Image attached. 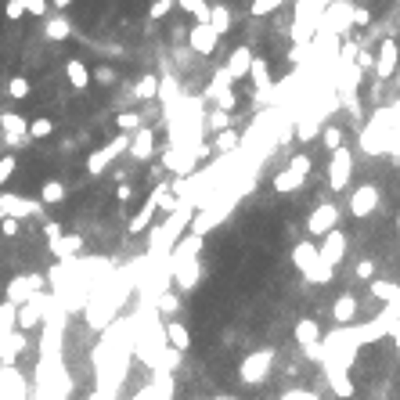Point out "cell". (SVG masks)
I'll use <instances>...</instances> for the list:
<instances>
[{
  "instance_id": "1",
  "label": "cell",
  "mask_w": 400,
  "mask_h": 400,
  "mask_svg": "<svg viewBox=\"0 0 400 400\" xmlns=\"http://www.w3.org/2000/svg\"><path fill=\"white\" fill-rule=\"evenodd\" d=\"M192 217H195V206L192 202H180L173 213H166V220L151 227V238H148V263H163L170 256V249L177 245V238L192 227Z\"/></svg>"
},
{
  "instance_id": "2",
  "label": "cell",
  "mask_w": 400,
  "mask_h": 400,
  "mask_svg": "<svg viewBox=\"0 0 400 400\" xmlns=\"http://www.w3.org/2000/svg\"><path fill=\"white\" fill-rule=\"evenodd\" d=\"M357 354H361V332H357V325H339L335 332H328L321 339V361H332V364L346 368V372L354 368Z\"/></svg>"
},
{
  "instance_id": "3",
  "label": "cell",
  "mask_w": 400,
  "mask_h": 400,
  "mask_svg": "<svg viewBox=\"0 0 400 400\" xmlns=\"http://www.w3.org/2000/svg\"><path fill=\"white\" fill-rule=\"evenodd\" d=\"M311 156L306 151H299V156H292L278 173H274V180H270V188L278 192V195H292V192H299L303 184H306V177H311Z\"/></svg>"
},
{
  "instance_id": "4",
  "label": "cell",
  "mask_w": 400,
  "mask_h": 400,
  "mask_svg": "<svg viewBox=\"0 0 400 400\" xmlns=\"http://www.w3.org/2000/svg\"><path fill=\"white\" fill-rule=\"evenodd\" d=\"M274 357H278V350H274V346L253 350L249 357L238 364V379H242L245 386H260V382H267L270 372H274Z\"/></svg>"
},
{
  "instance_id": "5",
  "label": "cell",
  "mask_w": 400,
  "mask_h": 400,
  "mask_svg": "<svg viewBox=\"0 0 400 400\" xmlns=\"http://www.w3.org/2000/svg\"><path fill=\"white\" fill-rule=\"evenodd\" d=\"M54 292H37L33 299H25L22 306H18V314H15V325H18V332H33V328H40L44 325V318L54 311Z\"/></svg>"
},
{
  "instance_id": "6",
  "label": "cell",
  "mask_w": 400,
  "mask_h": 400,
  "mask_svg": "<svg viewBox=\"0 0 400 400\" xmlns=\"http://www.w3.org/2000/svg\"><path fill=\"white\" fill-rule=\"evenodd\" d=\"M127 148H130V134H119V137L105 141L101 148H94V151L87 156V173H90V177H101L105 170H112V163H115L119 156H127Z\"/></svg>"
},
{
  "instance_id": "7",
  "label": "cell",
  "mask_w": 400,
  "mask_h": 400,
  "mask_svg": "<svg viewBox=\"0 0 400 400\" xmlns=\"http://www.w3.org/2000/svg\"><path fill=\"white\" fill-rule=\"evenodd\" d=\"M357 163H354V151L343 144V148H335L332 151V163H328V188L332 192H346L350 188V177L357 173L354 170Z\"/></svg>"
},
{
  "instance_id": "8",
  "label": "cell",
  "mask_w": 400,
  "mask_h": 400,
  "mask_svg": "<svg viewBox=\"0 0 400 400\" xmlns=\"http://www.w3.org/2000/svg\"><path fill=\"white\" fill-rule=\"evenodd\" d=\"M44 202L40 199H25L15 192H0V217H11V220H25V217H40Z\"/></svg>"
},
{
  "instance_id": "9",
  "label": "cell",
  "mask_w": 400,
  "mask_h": 400,
  "mask_svg": "<svg viewBox=\"0 0 400 400\" xmlns=\"http://www.w3.org/2000/svg\"><path fill=\"white\" fill-rule=\"evenodd\" d=\"M199 253H202V238H199V235H192V231H184V235L177 238V245L170 249V256L163 260L166 274H173L180 263H192V260H199Z\"/></svg>"
},
{
  "instance_id": "10",
  "label": "cell",
  "mask_w": 400,
  "mask_h": 400,
  "mask_svg": "<svg viewBox=\"0 0 400 400\" xmlns=\"http://www.w3.org/2000/svg\"><path fill=\"white\" fill-rule=\"evenodd\" d=\"M379 206H382V192L375 188V184H361V188H354L346 209H350V217H354V220H368Z\"/></svg>"
},
{
  "instance_id": "11",
  "label": "cell",
  "mask_w": 400,
  "mask_h": 400,
  "mask_svg": "<svg viewBox=\"0 0 400 400\" xmlns=\"http://www.w3.org/2000/svg\"><path fill=\"white\" fill-rule=\"evenodd\" d=\"M40 289H44V274H15V278L4 285V299L22 306L25 299H33Z\"/></svg>"
},
{
  "instance_id": "12",
  "label": "cell",
  "mask_w": 400,
  "mask_h": 400,
  "mask_svg": "<svg viewBox=\"0 0 400 400\" xmlns=\"http://www.w3.org/2000/svg\"><path fill=\"white\" fill-rule=\"evenodd\" d=\"M292 335H296V343H299V350L311 357V361H321V325L314 321V318H299L296 321V328H292Z\"/></svg>"
},
{
  "instance_id": "13",
  "label": "cell",
  "mask_w": 400,
  "mask_h": 400,
  "mask_svg": "<svg viewBox=\"0 0 400 400\" xmlns=\"http://www.w3.org/2000/svg\"><path fill=\"white\" fill-rule=\"evenodd\" d=\"M339 206L335 202H321V206H314L311 209V217H306V231H311L314 238H325L332 227H339Z\"/></svg>"
},
{
  "instance_id": "14",
  "label": "cell",
  "mask_w": 400,
  "mask_h": 400,
  "mask_svg": "<svg viewBox=\"0 0 400 400\" xmlns=\"http://www.w3.org/2000/svg\"><path fill=\"white\" fill-rule=\"evenodd\" d=\"M0 130H4V144L8 148H25L29 141V119L18 112H0Z\"/></svg>"
},
{
  "instance_id": "15",
  "label": "cell",
  "mask_w": 400,
  "mask_h": 400,
  "mask_svg": "<svg viewBox=\"0 0 400 400\" xmlns=\"http://www.w3.org/2000/svg\"><path fill=\"white\" fill-rule=\"evenodd\" d=\"M396 65H400V47H396L393 37H386V40L379 44L375 58H372V73H375L379 80H393V76H396Z\"/></svg>"
},
{
  "instance_id": "16",
  "label": "cell",
  "mask_w": 400,
  "mask_h": 400,
  "mask_svg": "<svg viewBox=\"0 0 400 400\" xmlns=\"http://www.w3.org/2000/svg\"><path fill=\"white\" fill-rule=\"evenodd\" d=\"M217 44H220V37L213 33L209 22H195V25H192V33H188V51H192V54L209 58V54H217Z\"/></svg>"
},
{
  "instance_id": "17",
  "label": "cell",
  "mask_w": 400,
  "mask_h": 400,
  "mask_svg": "<svg viewBox=\"0 0 400 400\" xmlns=\"http://www.w3.org/2000/svg\"><path fill=\"white\" fill-rule=\"evenodd\" d=\"M318 253H321V260L335 270L343 263V256H346V235L339 231V227H332L325 238H321V245H318Z\"/></svg>"
},
{
  "instance_id": "18",
  "label": "cell",
  "mask_w": 400,
  "mask_h": 400,
  "mask_svg": "<svg viewBox=\"0 0 400 400\" xmlns=\"http://www.w3.org/2000/svg\"><path fill=\"white\" fill-rule=\"evenodd\" d=\"M321 368H325V379H328L332 393L339 396V400H350V396H354V379H350V372H346V368L332 364V361H321Z\"/></svg>"
},
{
  "instance_id": "19",
  "label": "cell",
  "mask_w": 400,
  "mask_h": 400,
  "mask_svg": "<svg viewBox=\"0 0 400 400\" xmlns=\"http://www.w3.org/2000/svg\"><path fill=\"white\" fill-rule=\"evenodd\" d=\"M47 245H51V256L58 263H76L80 260V249H83V238L80 235H61V238H54Z\"/></svg>"
},
{
  "instance_id": "20",
  "label": "cell",
  "mask_w": 400,
  "mask_h": 400,
  "mask_svg": "<svg viewBox=\"0 0 400 400\" xmlns=\"http://www.w3.org/2000/svg\"><path fill=\"white\" fill-rule=\"evenodd\" d=\"M318 263H321V253H318L314 242H296V245H292V267L303 274V278H306V274H311Z\"/></svg>"
},
{
  "instance_id": "21",
  "label": "cell",
  "mask_w": 400,
  "mask_h": 400,
  "mask_svg": "<svg viewBox=\"0 0 400 400\" xmlns=\"http://www.w3.org/2000/svg\"><path fill=\"white\" fill-rule=\"evenodd\" d=\"M170 282H173L180 292H195V289H199V282H202V260L180 263V267L170 274Z\"/></svg>"
},
{
  "instance_id": "22",
  "label": "cell",
  "mask_w": 400,
  "mask_h": 400,
  "mask_svg": "<svg viewBox=\"0 0 400 400\" xmlns=\"http://www.w3.org/2000/svg\"><path fill=\"white\" fill-rule=\"evenodd\" d=\"M127 156H134L137 163H148L151 156H156V134H151L148 127L134 130V134H130V148H127Z\"/></svg>"
},
{
  "instance_id": "23",
  "label": "cell",
  "mask_w": 400,
  "mask_h": 400,
  "mask_svg": "<svg viewBox=\"0 0 400 400\" xmlns=\"http://www.w3.org/2000/svg\"><path fill=\"white\" fill-rule=\"evenodd\" d=\"M249 65H253V51L249 47H235L231 58H227V65H224V73L231 76V83H238V80H249Z\"/></svg>"
},
{
  "instance_id": "24",
  "label": "cell",
  "mask_w": 400,
  "mask_h": 400,
  "mask_svg": "<svg viewBox=\"0 0 400 400\" xmlns=\"http://www.w3.org/2000/svg\"><path fill=\"white\" fill-rule=\"evenodd\" d=\"M357 311H361V303H357L354 292H343L339 299L332 303V318H335V325H357Z\"/></svg>"
},
{
  "instance_id": "25",
  "label": "cell",
  "mask_w": 400,
  "mask_h": 400,
  "mask_svg": "<svg viewBox=\"0 0 400 400\" xmlns=\"http://www.w3.org/2000/svg\"><path fill=\"white\" fill-rule=\"evenodd\" d=\"M163 335H166V346L177 350V354H184L192 346V332H188V325H180V321H163Z\"/></svg>"
},
{
  "instance_id": "26",
  "label": "cell",
  "mask_w": 400,
  "mask_h": 400,
  "mask_svg": "<svg viewBox=\"0 0 400 400\" xmlns=\"http://www.w3.org/2000/svg\"><path fill=\"white\" fill-rule=\"evenodd\" d=\"M156 213H159V206H156V199H144V206L134 213V217H130V224H127V231L130 235H144L148 227H151V220H156Z\"/></svg>"
},
{
  "instance_id": "27",
  "label": "cell",
  "mask_w": 400,
  "mask_h": 400,
  "mask_svg": "<svg viewBox=\"0 0 400 400\" xmlns=\"http://www.w3.org/2000/svg\"><path fill=\"white\" fill-rule=\"evenodd\" d=\"M65 80H69V87H73V90H87V87H90V80H94V76H90L87 61L73 54V58L65 61Z\"/></svg>"
},
{
  "instance_id": "28",
  "label": "cell",
  "mask_w": 400,
  "mask_h": 400,
  "mask_svg": "<svg viewBox=\"0 0 400 400\" xmlns=\"http://www.w3.org/2000/svg\"><path fill=\"white\" fill-rule=\"evenodd\" d=\"M249 80L256 87V94H270L274 83H270V65H267V58H256L253 54V65H249Z\"/></svg>"
},
{
  "instance_id": "29",
  "label": "cell",
  "mask_w": 400,
  "mask_h": 400,
  "mask_svg": "<svg viewBox=\"0 0 400 400\" xmlns=\"http://www.w3.org/2000/svg\"><path fill=\"white\" fill-rule=\"evenodd\" d=\"M44 37H47V40H54V44L69 40V37H73V22H69L65 15H54V18H47V22H44Z\"/></svg>"
},
{
  "instance_id": "30",
  "label": "cell",
  "mask_w": 400,
  "mask_h": 400,
  "mask_svg": "<svg viewBox=\"0 0 400 400\" xmlns=\"http://www.w3.org/2000/svg\"><path fill=\"white\" fill-rule=\"evenodd\" d=\"M159 311V318H166V321H173V314L180 311V296L173 292V289H163L159 296H156V303H151Z\"/></svg>"
},
{
  "instance_id": "31",
  "label": "cell",
  "mask_w": 400,
  "mask_h": 400,
  "mask_svg": "<svg viewBox=\"0 0 400 400\" xmlns=\"http://www.w3.org/2000/svg\"><path fill=\"white\" fill-rule=\"evenodd\" d=\"M209 25H213V33H217V37H224L231 29V8L227 4H209Z\"/></svg>"
},
{
  "instance_id": "32",
  "label": "cell",
  "mask_w": 400,
  "mask_h": 400,
  "mask_svg": "<svg viewBox=\"0 0 400 400\" xmlns=\"http://www.w3.org/2000/svg\"><path fill=\"white\" fill-rule=\"evenodd\" d=\"M368 289H372V296L382 299V303H400V285H393V282L372 278V282H368Z\"/></svg>"
},
{
  "instance_id": "33",
  "label": "cell",
  "mask_w": 400,
  "mask_h": 400,
  "mask_svg": "<svg viewBox=\"0 0 400 400\" xmlns=\"http://www.w3.org/2000/svg\"><path fill=\"white\" fill-rule=\"evenodd\" d=\"M65 184H61V180H44V188H40V202L44 206H61V202H65Z\"/></svg>"
},
{
  "instance_id": "34",
  "label": "cell",
  "mask_w": 400,
  "mask_h": 400,
  "mask_svg": "<svg viewBox=\"0 0 400 400\" xmlns=\"http://www.w3.org/2000/svg\"><path fill=\"white\" fill-rule=\"evenodd\" d=\"M156 94H159V76L148 73V76H141V80L134 83V98H137V101H151Z\"/></svg>"
},
{
  "instance_id": "35",
  "label": "cell",
  "mask_w": 400,
  "mask_h": 400,
  "mask_svg": "<svg viewBox=\"0 0 400 400\" xmlns=\"http://www.w3.org/2000/svg\"><path fill=\"white\" fill-rule=\"evenodd\" d=\"M151 199H156V206H159L163 213H173V209L180 206V199H177V195L170 192V180H163V184H159V188H156V192H151Z\"/></svg>"
},
{
  "instance_id": "36",
  "label": "cell",
  "mask_w": 400,
  "mask_h": 400,
  "mask_svg": "<svg viewBox=\"0 0 400 400\" xmlns=\"http://www.w3.org/2000/svg\"><path fill=\"white\" fill-rule=\"evenodd\" d=\"M54 134V119L47 115H37V119H29V141H44Z\"/></svg>"
},
{
  "instance_id": "37",
  "label": "cell",
  "mask_w": 400,
  "mask_h": 400,
  "mask_svg": "<svg viewBox=\"0 0 400 400\" xmlns=\"http://www.w3.org/2000/svg\"><path fill=\"white\" fill-rule=\"evenodd\" d=\"M180 11H188L195 22H209V0H177Z\"/></svg>"
},
{
  "instance_id": "38",
  "label": "cell",
  "mask_w": 400,
  "mask_h": 400,
  "mask_svg": "<svg viewBox=\"0 0 400 400\" xmlns=\"http://www.w3.org/2000/svg\"><path fill=\"white\" fill-rule=\"evenodd\" d=\"M8 94H11L15 101H22V98L33 94V83H29L25 76H11V80H8Z\"/></svg>"
},
{
  "instance_id": "39",
  "label": "cell",
  "mask_w": 400,
  "mask_h": 400,
  "mask_svg": "<svg viewBox=\"0 0 400 400\" xmlns=\"http://www.w3.org/2000/svg\"><path fill=\"white\" fill-rule=\"evenodd\" d=\"M282 4H285V0H253V4H249V15H253V18H267V15L278 11Z\"/></svg>"
},
{
  "instance_id": "40",
  "label": "cell",
  "mask_w": 400,
  "mask_h": 400,
  "mask_svg": "<svg viewBox=\"0 0 400 400\" xmlns=\"http://www.w3.org/2000/svg\"><path fill=\"white\" fill-rule=\"evenodd\" d=\"M321 144H325L328 151H335V148L346 144V134H343L339 127H325V130H321Z\"/></svg>"
},
{
  "instance_id": "41",
  "label": "cell",
  "mask_w": 400,
  "mask_h": 400,
  "mask_svg": "<svg viewBox=\"0 0 400 400\" xmlns=\"http://www.w3.org/2000/svg\"><path fill=\"white\" fill-rule=\"evenodd\" d=\"M173 8H177V0H151V8H148V22H163Z\"/></svg>"
},
{
  "instance_id": "42",
  "label": "cell",
  "mask_w": 400,
  "mask_h": 400,
  "mask_svg": "<svg viewBox=\"0 0 400 400\" xmlns=\"http://www.w3.org/2000/svg\"><path fill=\"white\" fill-rule=\"evenodd\" d=\"M115 123H119V134H134V130H141V115H137V112H119Z\"/></svg>"
},
{
  "instance_id": "43",
  "label": "cell",
  "mask_w": 400,
  "mask_h": 400,
  "mask_svg": "<svg viewBox=\"0 0 400 400\" xmlns=\"http://www.w3.org/2000/svg\"><path fill=\"white\" fill-rule=\"evenodd\" d=\"M238 144H242V137H238L231 127L217 134V148H220V151H238Z\"/></svg>"
},
{
  "instance_id": "44",
  "label": "cell",
  "mask_w": 400,
  "mask_h": 400,
  "mask_svg": "<svg viewBox=\"0 0 400 400\" xmlns=\"http://www.w3.org/2000/svg\"><path fill=\"white\" fill-rule=\"evenodd\" d=\"M15 170H18V159L11 156V151H8V156L4 159H0V188H4V184L15 177Z\"/></svg>"
},
{
  "instance_id": "45",
  "label": "cell",
  "mask_w": 400,
  "mask_h": 400,
  "mask_svg": "<svg viewBox=\"0 0 400 400\" xmlns=\"http://www.w3.org/2000/svg\"><path fill=\"white\" fill-rule=\"evenodd\" d=\"M278 400H321V396H318L314 389H285Z\"/></svg>"
},
{
  "instance_id": "46",
  "label": "cell",
  "mask_w": 400,
  "mask_h": 400,
  "mask_svg": "<svg viewBox=\"0 0 400 400\" xmlns=\"http://www.w3.org/2000/svg\"><path fill=\"white\" fill-rule=\"evenodd\" d=\"M209 127L217 130V134H220V130H227V127H231V119H227V112H224V108H217V112L209 115Z\"/></svg>"
},
{
  "instance_id": "47",
  "label": "cell",
  "mask_w": 400,
  "mask_h": 400,
  "mask_svg": "<svg viewBox=\"0 0 400 400\" xmlns=\"http://www.w3.org/2000/svg\"><path fill=\"white\" fill-rule=\"evenodd\" d=\"M22 4H25V15H33V18L47 15V0H22Z\"/></svg>"
},
{
  "instance_id": "48",
  "label": "cell",
  "mask_w": 400,
  "mask_h": 400,
  "mask_svg": "<svg viewBox=\"0 0 400 400\" xmlns=\"http://www.w3.org/2000/svg\"><path fill=\"white\" fill-rule=\"evenodd\" d=\"M4 15H8L11 22H18V18H25V4H22V0H8V4H4Z\"/></svg>"
},
{
  "instance_id": "49",
  "label": "cell",
  "mask_w": 400,
  "mask_h": 400,
  "mask_svg": "<svg viewBox=\"0 0 400 400\" xmlns=\"http://www.w3.org/2000/svg\"><path fill=\"white\" fill-rule=\"evenodd\" d=\"M357 278H361V282H372V278H375V263H372V260H361V263H357Z\"/></svg>"
},
{
  "instance_id": "50",
  "label": "cell",
  "mask_w": 400,
  "mask_h": 400,
  "mask_svg": "<svg viewBox=\"0 0 400 400\" xmlns=\"http://www.w3.org/2000/svg\"><path fill=\"white\" fill-rule=\"evenodd\" d=\"M18 224H22V220H11V217H0V231H4L8 238H18V231H22Z\"/></svg>"
},
{
  "instance_id": "51",
  "label": "cell",
  "mask_w": 400,
  "mask_h": 400,
  "mask_svg": "<svg viewBox=\"0 0 400 400\" xmlns=\"http://www.w3.org/2000/svg\"><path fill=\"white\" fill-rule=\"evenodd\" d=\"M354 25H357V29L372 25V11H368V8H354Z\"/></svg>"
},
{
  "instance_id": "52",
  "label": "cell",
  "mask_w": 400,
  "mask_h": 400,
  "mask_svg": "<svg viewBox=\"0 0 400 400\" xmlns=\"http://www.w3.org/2000/svg\"><path fill=\"white\" fill-rule=\"evenodd\" d=\"M44 238H47V242H54V238H61V224H54V220H47V224H44Z\"/></svg>"
},
{
  "instance_id": "53",
  "label": "cell",
  "mask_w": 400,
  "mask_h": 400,
  "mask_svg": "<svg viewBox=\"0 0 400 400\" xmlns=\"http://www.w3.org/2000/svg\"><path fill=\"white\" fill-rule=\"evenodd\" d=\"M115 195H119V202H127V199H130V195H134V192H130V184H123V188H119V192H115Z\"/></svg>"
},
{
  "instance_id": "54",
  "label": "cell",
  "mask_w": 400,
  "mask_h": 400,
  "mask_svg": "<svg viewBox=\"0 0 400 400\" xmlns=\"http://www.w3.org/2000/svg\"><path fill=\"white\" fill-rule=\"evenodd\" d=\"M389 335H393V343H396V350H400V318H396V325H393V332H389Z\"/></svg>"
},
{
  "instance_id": "55",
  "label": "cell",
  "mask_w": 400,
  "mask_h": 400,
  "mask_svg": "<svg viewBox=\"0 0 400 400\" xmlns=\"http://www.w3.org/2000/svg\"><path fill=\"white\" fill-rule=\"evenodd\" d=\"M51 4H54L58 11H65V8H73V0H51Z\"/></svg>"
},
{
  "instance_id": "56",
  "label": "cell",
  "mask_w": 400,
  "mask_h": 400,
  "mask_svg": "<svg viewBox=\"0 0 400 400\" xmlns=\"http://www.w3.org/2000/svg\"><path fill=\"white\" fill-rule=\"evenodd\" d=\"M209 400H238V396H209Z\"/></svg>"
},
{
  "instance_id": "57",
  "label": "cell",
  "mask_w": 400,
  "mask_h": 400,
  "mask_svg": "<svg viewBox=\"0 0 400 400\" xmlns=\"http://www.w3.org/2000/svg\"><path fill=\"white\" fill-rule=\"evenodd\" d=\"M396 231H400V213H396Z\"/></svg>"
}]
</instances>
